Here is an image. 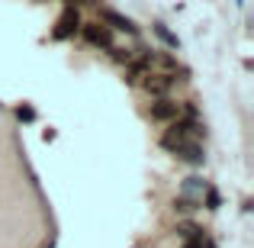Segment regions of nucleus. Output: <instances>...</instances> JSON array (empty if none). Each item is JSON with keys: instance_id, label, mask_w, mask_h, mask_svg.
Returning <instances> with one entry per match:
<instances>
[{"instance_id": "423d86ee", "label": "nucleus", "mask_w": 254, "mask_h": 248, "mask_svg": "<svg viewBox=\"0 0 254 248\" xmlns=\"http://www.w3.org/2000/svg\"><path fill=\"white\" fill-rule=\"evenodd\" d=\"M103 26H110V29H119V32H129V36H135V23H132L129 16H123V13H116V10H103Z\"/></svg>"}, {"instance_id": "7ed1b4c3", "label": "nucleus", "mask_w": 254, "mask_h": 248, "mask_svg": "<svg viewBox=\"0 0 254 248\" xmlns=\"http://www.w3.org/2000/svg\"><path fill=\"white\" fill-rule=\"evenodd\" d=\"M81 29V13L74 10V6H68V10L58 16V23H55V29H52V39L55 42H68L74 32Z\"/></svg>"}, {"instance_id": "2eb2a0df", "label": "nucleus", "mask_w": 254, "mask_h": 248, "mask_svg": "<svg viewBox=\"0 0 254 248\" xmlns=\"http://www.w3.org/2000/svg\"><path fill=\"white\" fill-rule=\"evenodd\" d=\"M71 3H74V0H68V6H71ZM77 3H97V0H77Z\"/></svg>"}, {"instance_id": "20e7f679", "label": "nucleus", "mask_w": 254, "mask_h": 248, "mask_svg": "<svg viewBox=\"0 0 254 248\" xmlns=\"http://www.w3.org/2000/svg\"><path fill=\"white\" fill-rule=\"evenodd\" d=\"M81 29H84V39L93 45V49H106V52L113 49L110 26H103V23H81Z\"/></svg>"}, {"instance_id": "f8f14e48", "label": "nucleus", "mask_w": 254, "mask_h": 248, "mask_svg": "<svg viewBox=\"0 0 254 248\" xmlns=\"http://www.w3.org/2000/svg\"><path fill=\"white\" fill-rule=\"evenodd\" d=\"M16 116L26 119V123H32V119H36V110H32V106H16Z\"/></svg>"}, {"instance_id": "ddd939ff", "label": "nucleus", "mask_w": 254, "mask_h": 248, "mask_svg": "<svg viewBox=\"0 0 254 248\" xmlns=\"http://www.w3.org/2000/svg\"><path fill=\"white\" fill-rule=\"evenodd\" d=\"M206 236V232H203ZM203 236H196V239H184V248H203Z\"/></svg>"}, {"instance_id": "6e6552de", "label": "nucleus", "mask_w": 254, "mask_h": 248, "mask_svg": "<svg viewBox=\"0 0 254 248\" xmlns=\"http://www.w3.org/2000/svg\"><path fill=\"white\" fill-rule=\"evenodd\" d=\"M199 206H203V200H190V197H177L174 200V213H180V216H190V213H196Z\"/></svg>"}, {"instance_id": "0eeeda50", "label": "nucleus", "mask_w": 254, "mask_h": 248, "mask_svg": "<svg viewBox=\"0 0 254 248\" xmlns=\"http://www.w3.org/2000/svg\"><path fill=\"white\" fill-rule=\"evenodd\" d=\"M206 180L196 177V174H190V177L184 180V187H180V197H190V200H203V190H206Z\"/></svg>"}, {"instance_id": "9d476101", "label": "nucleus", "mask_w": 254, "mask_h": 248, "mask_svg": "<svg viewBox=\"0 0 254 248\" xmlns=\"http://www.w3.org/2000/svg\"><path fill=\"white\" fill-rule=\"evenodd\" d=\"M203 197H206V206H209V210H219V206H222V197H219L216 187H206Z\"/></svg>"}, {"instance_id": "4468645a", "label": "nucleus", "mask_w": 254, "mask_h": 248, "mask_svg": "<svg viewBox=\"0 0 254 248\" xmlns=\"http://www.w3.org/2000/svg\"><path fill=\"white\" fill-rule=\"evenodd\" d=\"M203 248H216V242H212L209 236H203Z\"/></svg>"}, {"instance_id": "f03ea898", "label": "nucleus", "mask_w": 254, "mask_h": 248, "mask_svg": "<svg viewBox=\"0 0 254 248\" xmlns=\"http://www.w3.org/2000/svg\"><path fill=\"white\" fill-rule=\"evenodd\" d=\"M148 116L155 119V123H174V119H180V103L174 97H155L148 106Z\"/></svg>"}, {"instance_id": "9b49d317", "label": "nucleus", "mask_w": 254, "mask_h": 248, "mask_svg": "<svg viewBox=\"0 0 254 248\" xmlns=\"http://www.w3.org/2000/svg\"><path fill=\"white\" fill-rule=\"evenodd\" d=\"M155 32H158V39H164V42H168V45H174V49H177V36H171V32L164 29L161 23H155Z\"/></svg>"}, {"instance_id": "1a4fd4ad", "label": "nucleus", "mask_w": 254, "mask_h": 248, "mask_svg": "<svg viewBox=\"0 0 254 248\" xmlns=\"http://www.w3.org/2000/svg\"><path fill=\"white\" fill-rule=\"evenodd\" d=\"M203 226H196V223H190V219H184V223H177V236L180 239H196V236H203Z\"/></svg>"}, {"instance_id": "39448f33", "label": "nucleus", "mask_w": 254, "mask_h": 248, "mask_svg": "<svg viewBox=\"0 0 254 248\" xmlns=\"http://www.w3.org/2000/svg\"><path fill=\"white\" fill-rule=\"evenodd\" d=\"M174 158H180V162H187V165H203L206 162V152H203V145H199L196 139H187V142L174 152Z\"/></svg>"}, {"instance_id": "f257e3e1", "label": "nucleus", "mask_w": 254, "mask_h": 248, "mask_svg": "<svg viewBox=\"0 0 254 248\" xmlns=\"http://www.w3.org/2000/svg\"><path fill=\"white\" fill-rule=\"evenodd\" d=\"M177 81H180V78L164 75V71H148L138 84H142V90L148 93V97H171V90H174Z\"/></svg>"}]
</instances>
